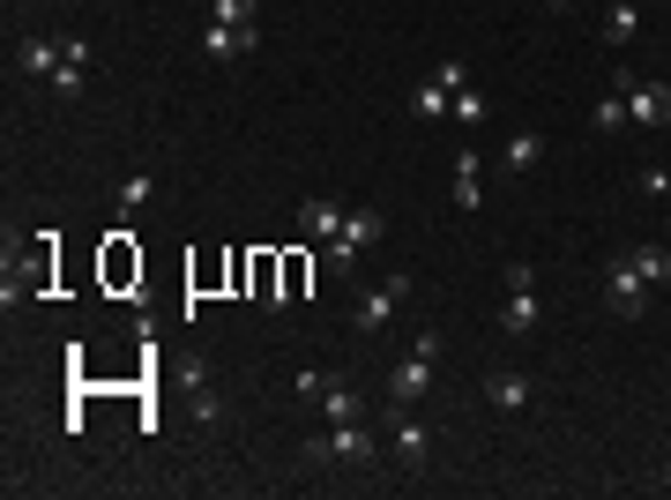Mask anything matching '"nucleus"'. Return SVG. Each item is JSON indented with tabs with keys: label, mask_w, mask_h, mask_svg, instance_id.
I'll return each instance as SVG.
<instances>
[{
	"label": "nucleus",
	"mask_w": 671,
	"mask_h": 500,
	"mask_svg": "<svg viewBox=\"0 0 671 500\" xmlns=\"http://www.w3.org/2000/svg\"><path fill=\"white\" fill-rule=\"evenodd\" d=\"M500 336H537V322H545V300H537V276H530V262H507V300H500Z\"/></svg>",
	"instance_id": "obj_2"
},
{
	"label": "nucleus",
	"mask_w": 671,
	"mask_h": 500,
	"mask_svg": "<svg viewBox=\"0 0 671 500\" xmlns=\"http://www.w3.org/2000/svg\"><path fill=\"white\" fill-rule=\"evenodd\" d=\"M590 127H596V135H620V127H634V112H626V82H612V90L596 98Z\"/></svg>",
	"instance_id": "obj_16"
},
{
	"label": "nucleus",
	"mask_w": 671,
	"mask_h": 500,
	"mask_svg": "<svg viewBox=\"0 0 671 500\" xmlns=\"http://www.w3.org/2000/svg\"><path fill=\"white\" fill-rule=\"evenodd\" d=\"M626 262L649 276V292H657V284H671V247H657V239H634V247H626Z\"/></svg>",
	"instance_id": "obj_17"
},
{
	"label": "nucleus",
	"mask_w": 671,
	"mask_h": 500,
	"mask_svg": "<svg viewBox=\"0 0 671 500\" xmlns=\"http://www.w3.org/2000/svg\"><path fill=\"white\" fill-rule=\"evenodd\" d=\"M604 300H612V314H620V322H634V314L649 306V276L626 262V247L612 254V269H604Z\"/></svg>",
	"instance_id": "obj_7"
},
{
	"label": "nucleus",
	"mask_w": 671,
	"mask_h": 500,
	"mask_svg": "<svg viewBox=\"0 0 671 500\" xmlns=\"http://www.w3.org/2000/svg\"><path fill=\"white\" fill-rule=\"evenodd\" d=\"M634 30H642V8H612L604 16V46H634Z\"/></svg>",
	"instance_id": "obj_20"
},
{
	"label": "nucleus",
	"mask_w": 671,
	"mask_h": 500,
	"mask_svg": "<svg viewBox=\"0 0 671 500\" xmlns=\"http://www.w3.org/2000/svg\"><path fill=\"white\" fill-rule=\"evenodd\" d=\"M328 463H373V433H366V419L328 425L322 441H306V471H328Z\"/></svg>",
	"instance_id": "obj_4"
},
{
	"label": "nucleus",
	"mask_w": 671,
	"mask_h": 500,
	"mask_svg": "<svg viewBox=\"0 0 671 500\" xmlns=\"http://www.w3.org/2000/svg\"><path fill=\"white\" fill-rule=\"evenodd\" d=\"M149 195H157V187H149V179L142 173H135V179H127V187H120V209H142V202Z\"/></svg>",
	"instance_id": "obj_24"
},
{
	"label": "nucleus",
	"mask_w": 671,
	"mask_h": 500,
	"mask_svg": "<svg viewBox=\"0 0 671 500\" xmlns=\"http://www.w3.org/2000/svg\"><path fill=\"white\" fill-rule=\"evenodd\" d=\"M664 173H671V165H664Z\"/></svg>",
	"instance_id": "obj_27"
},
{
	"label": "nucleus",
	"mask_w": 671,
	"mask_h": 500,
	"mask_svg": "<svg viewBox=\"0 0 671 500\" xmlns=\"http://www.w3.org/2000/svg\"><path fill=\"white\" fill-rule=\"evenodd\" d=\"M16 68L38 76V82H52V68H60V38H23V46H16Z\"/></svg>",
	"instance_id": "obj_14"
},
{
	"label": "nucleus",
	"mask_w": 671,
	"mask_h": 500,
	"mask_svg": "<svg viewBox=\"0 0 671 500\" xmlns=\"http://www.w3.org/2000/svg\"><path fill=\"white\" fill-rule=\"evenodd\" d=\"M447 195H455V209H477V202H485V157H477V150H455V179H447Z\"/></svg>",
	"instance_id": "obj_10"
},
{
	"label": "nucleus",
	"mask_w": 671,
	"mask_h": 500,
	"mask_svg": "<svg viewBox=\"0 0 671 500\" xmlns=\"http://www.w3.org/2000/svg\"><path fill=\"white\" fill-rule=\"evenodd\" d=\"M657 486H664V493H671V463H664V478H657Z\"/></svg>",
	"instance_id": "obj_25"
},
{
	"label": "nucleus",
	"mask_w": 671,
	"mask_h": 500,
	"mask_svg": "<svg viewBox=\"0 0 671 500\" xmlns=\"http://www.w3.org/2000/svg\"><path fill=\"white\" fill-rule=\"evenodd\" d=\"M298 232H306V239H336V232H344V209L328 195H306L298 202Z\"/></svg>",
	"instance_id": "obj_13"
},
{
	"label": "nucleus",
	"mask_w": 671,
	"mask_h": 500,
	"mask_svg": "<svg viewBox=\"0 0 671 500\" xmlns=\"http://www.w3.org/2000/svg\"><path fill=\"white\" fill-rule=\"evenodd\" d=\"M537 157H545V135H537V127H522L515 143L500 150V173H507V179H522V173H530V165H537Z\"/></svg>",
	"instance_id": "obj_15"
},
{
	"label": "nucleus",
	"mask_w": 671,
	"mask_h": 500,
	"mask_svg": "<svg viewBox=\"0 0 671 500\" xmlns=\"http://www.w3.org/2000/svg\"><path fill=\"white\" fill-rule=\"evenodd\" d=\"M82 82H90V46H82V38H60V68H52V90H60V98H82Z\"/></svg>",
	"instance_id": "obj_9"
},
{
	"label": "nucleus",
	"mask_w": 671,
	"mask_h": 500,
	"mask_svg": "<svg viewBox=\"0 0 671 500\" xmlns=\"http://www.w3.org/2000/svg\"><path fill=\"white\" fill-rule=\"evenodd\" d=\"M201 46H209V60H239V52L262 46V23H247V30H239V23H209V30H201Z\"/></svg>",
	"instance_id": "obj_11"
},
{
	"label": "nucleus",
	"mask_w": 671,
	"mask_h": 500,
	"mask_svg": "<svg viewBox=\"0 0 671 500\" xmlns=\"http://www.w3.org/2000/svg\"><path fill=\"white\" fill-rule=\"evenodd\" d=\"M411 300V276H388V284H381V292H358V306H351V329H358V336H373V329H388L396 322V306Z\"/></svg>",
	"instance_id": "obj_6"
},
{
	"label": "nucleus",
	"mask_w": 671,
	"mask_h": 500,
	"mask_svg": "<svg viewBox=\"0 0 671 500\" xmlns=\"http://www.w3.org/2000/svg\"><path fill=\"white\" fill-rule=\"evenodd\" d=\"M626 82V112H634V127H664L671 120V82H634V76H620Z\"/></svg>",
	"instance_id": "obj_8"
},
{
	"label": "nucleus",
	"mask_w": 671,
	"mask_h": 500,
	"mask_svg": "<svg viewBox=\"0 0 671 500\" xmlns=\"http://www.w3.org/2000/svg\"><path fill=\"white\" fill-rule=\"evenodd\" d=\"M485 396H493V411H522V403H530V381L522 374H493L485 381Z\"/></svg>",
	"instance_id": "obj_19"
},
{
	"label": "nucleus",
	"mask_w": 671,
	"mask_h": 500,
	"mask_svg": "<svg viewBox=\"0 0 671 500\" xmlns=\"http://www.w3.org/2000/svg\"><path fill=\"white\" fill-rule=\"evenodd\" d=\"M209 23H262V16H254V0H209Z\"/></svg>",
	"instance_id": "obj_21"
},
{
	"label": "nucleus",
	"mask_w": 671,
	"mask_h": 500,
	"mask_svg": "<svg viewBox=\"0 0 671 500\" xmlns=\"http://www.w3.org/2000/svg\"><path fill=\"white\" fill-rule=\"evenodd\" d=\"M388 419H396V463L418 478L425 471V449H433V441H425V419H411V411H388Z\"/></svg>",
	"instance_id": "obj_12"
},
{
	"label": "nucleus",
	"mask_w": 671,
	"mask_h": 500,
	"mask_svg": "<svg viewBox=\"0 0 671 500\" xmlns=\"http://www.w3.org/2000/svg\"><path fill=\"white\" fill-rule=\"evenodd\" d=\"M298 396L322 403V419H328V425L366 419V389H358V381H344V374H298Z\"/></svg>",
	"instance_id": "obj_3"
},
{
	"label": "nucleus",
	"mask_w": 671,
	"mask_h": 500,
	"mask_svg": "<svg viewBox=\"0 0 671 500\" xmlns=\"http://www.w3.org/2000/svg\"><path fill=\"white\" fill-rule=\"evenodd\" d=\"M433 366H441V329H418L411 359H396V374H388V411H418V396L433 389Z\"/></svg>",
	"instance_id": "obj_1"
},
{
	"label": "nucleus",
	"mask_w": 671,
	"mask_h": 500,
	"mask_svg": "<svg viewBox=\"0 0 671 500\" xmlns=\"http://www.w3.org/2000/svg\"><path fill=\"white\" fill-rule=\"evenodd\" d=\"M447 120H485V98H477V90H455V112H447Z\"/></svg>",
	"instance_id": "obj_23"
},
{
	"label": "nucleus",
	"mask_w": 671,
	"mask_h": 500,
	"mask_svg": "<svg viewBox=\"0 0 671 500\" xmlns=\"http://www.w3.org/2000/svg\"><path fill=\"white\" fill-rule=\"evenodd\" d=\"M411 112H418V120H447V112H455V90H447L441 76L418 82V90H411Z\"/></svg>",
	"instance_id": "obj_18"
},
{
	"label": "nucleus",
	"mask_w": 671,
	"mask_h": 500,
	"mask_svg": "<svg viewBox=\"0 0 671 500\" xmlns=\"http://www.w3.org/2000/svg\"><path fill=\"white\" fill-rule=\"evenodd\" d=\"M634 187H642V195H671V173H664V165H642V173H634Z\"/></svg>",
	"instance_id": "obj_22"
},
{
	"label": "nucleus",
	"mask_w": 671,
	"mask_h": 500,
	"mask_svg": "<svg viewBox=\"0 0 671 500\" xmlns=\"http://www.w3.org/2000/svg\"><path fill=\"white\" fill-rule=\"evenodd\" d=\"M612 8H642V0H612Z\"/></svg>",
	"instance_id": "obj_26"
},
{
	"label": "nucleus",
	"mask_w": 671,
	"mask_h": 500,
	"mask_svg": "<svg viewBox=\"0 0 671 500\" xmlns=\"http://www.w3.org/2000/svg\"><path fill=\"white\" fill-rule=\"evenodd\" d=\"M366 239H381V209H351L344 232L328 239L322 269H328V276H351V269H358V254H366Z\"/></svg>",
	"instance_id": "obj_5"
}]
</instances>
